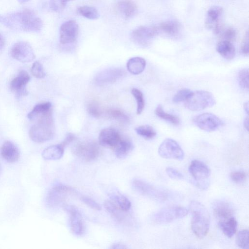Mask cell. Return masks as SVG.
Returning a JSON list of instances; mask_svg holds the SVG:
<instances>
[{
  "mask_svg": "<svg viewBox=\"0 0 249 249\" xmlns=\"http://www.w3.org/2000/svg\"><path fill=\"white\" fill-rule=\"evenodd\" d=\"M0 23L11 29L26 32H38L43 26L42 19L34 11L27 9L0 14Z\"/></svg>",
  "mask_w": 249,
  "mask_h": 249,
  "instance_id": "obj_1",
  "label": "cell"
},
{
  "mask_svg": "<svg viewBox=\"0 0 249 249\" xmlns=\"http://www.w3.org/2000/svg\"><path fill=\"white\" fill-rule=\"evenodd\" d=\"M31 121L35 122L29 132L33 141L42 143L53 138L55 127L52 108L35 114Z\"/></svg>",
  "mask_w": 249,
  "mask_h": 249,
  "instance_id": "obj_2",
  "label": "cell"
},
{
  "mask_svg": "<svg viewBox=\"0 0 249 249\" xmlns=\"http://www.w3.org/2000/svg\"><path fill=\"white\" fill-rule=\"evenodd\" d=\"M189 209L192 216V230L197 237L203 238L207 235L209 229V213L202 203L196 200L190 202Z\"/></svg>",
  "mask_w": 249,
  "mask_h": 249,
  "instance_id": "obj_3",
  "label": "cell"
},
{
  "mask_svg": "<svg viewBox=\"0 0 249 249\" xmlns=\"http://www.w3.org/2000/svg\"><path fill=\"white\" fill-rule=\"evenodd\" d=\"M132 187L139 194L159 201L174 200L178 196L170 190L157 187L139 179L133 180Z\"/></svg>",
  "mask_w": 249,
  "mask_h": 249,
  "instance_id": "obj_4",
  "label": "cell"
},
{
  "mask_svg": "<svg viewBox=\"0 0 249 249\" xmlns=\"http://www.w3.org/2000/svg\"><path fill=\"white\" fill-rule=\"evenodd\" d=\"M215 104V99L211 92L205 90H197L193 92L190 97L185 102V106L190 110L196 111L212 107Z\"/></svg>",
  "mask_w": 249,
  "mask_h": 249,
  "instance_id": "obj_5",
  "label": "cell"
},
{
  "mask_svg": "<svg viewBox=\"0 0 249 249\" xmlns=\"http://www.w3.org/2000/svg\"><path fill=\"white\" fill-rule=\"evenodd\" d=\"M77 194L72 187L58 184L53 187L48 192L46 202L47 205L54 208L61 205L70 196Z\"/></svg>",
  "mask_w": 249,
  "mask_h": 249,
  "instance_id": "obj_6",
  "label": "cell"
},
{
  "mask_svg": "<svg viewBox=\"0 0 249 249\" xmlns=\"http://www.w3.org/2000/svg\"><path fill=\"white\" fill-rule=\"evenodd\" d=\"M188 210L178 206H168L156 212L152 216V220L158 224H165L185 216Z\"/></svg>",
  "mask_w": 249,
  "mask_h": 249,
  "instance_id": "obj_7",
  "label": "cell"
},
{
  "mask_svg": "<svg viewBox=\"0 0 249 249\" xmlns=\"http://www.w3.org/2000/svg\"><path fill=\"white\" fill-rule=\"evenodd\" d=\"M75 155L80 159L86 161H92L99 156L100 150L98 144L91 141L80 142L73 147Z\"/></svg>",
  "mask_w": 249,
  "mask_h": 249,
  "instance_id": "obj_8",
  "label": "cell"
},
{
  "mask_svg": "<svg viewBox=\"0 0 249 249\" xmlns=\"http://www.w3.org/2000/svg\"><path fill=\"white\" fill-rule=\"evenodd\" d=\"M119 132L112 127L103 129L99 135V142L103 146L116 151L125 139Z\"/></svg>",
  "mask_w": 249,
  "mask_h": 249,
  "instance_id": "obj_9",
  "label": "cell"
},
{
  "mask_svg": "<svg viewBox=\"0 0 249 249\" xmlns=\"http://www.w3.org/2000/svg\"><path fill=\"white\" fill-rule=\"evenodd\" d=\"M158 152L160 157L169 159L182 160L184 152L178 143L173 139H165L160 144Z\"/></svg>",
  "mask_w": 249,
  "mask_h": 249,
  "instance_id": "obj_10",
  "label": "cell"
},
{
  "mask_svg": "<svg viewBox=\"0 0 249 249\" xmlns=\"http://www.w3.org/2000/svg\"><path fill=\"white\" fill-rule=\"evenodd\" d=\"M193 122L200 129L208 131H215L223 125L222 121L214 114L203 113L194 117Z\"/></svg>",
  "mask_w": 249,
  "mask_h": 249,
  "instance_id": "obj_11",
  "label": "cell"
},
{
  "mask_svg": "<svg viewBox=\"0 0 249 249\" xmlns=\"http://www.w3.org/2000/svg\"><path fill=\"white\" fill-rule=\"evenodd\" d=\"M189 172L196 182L197 185L202 188L207 187V180L210 175V170L203 162L193 160L189 167Z\"/></svg>",
  "mask_w": 249,
  "mask_h": 249,
  "instance_id": "obj_12",
  "label": "cell"
},
{
  "mask_svg": "<svg viewBox=\"0 0 249 249\" xmlns=\"http://www.w3.org/2000/svg\"><path fill=\"white\" fill-rule=\"evenodd\" d=\"M10 54L14 59L23 63L31 62L35 58L32 46L24 41L16 42L11 48Z\"/></svg>",
  "mask_w": 249,
  "mask_h": 249,
  "instance_id": "obj_13",
  "label": "cell"
},
{
  "mask_svg": "<svg viewBox=\"0 0 249 249\" xmlns=\"http://www.w3.org/2000/svg\"><path fill=\"white\" fill-rule=\"evenodd\" d=\"M65 209L69 213V225L71 232L78 236L82 235L85 232V227L81 213L73 206H67Z\"/></svg>",
  "mask_w": 249,
  "mask_h": 249,
  "instance_id": "obj_14",
  "label": "cell"
},
{
  "mask_svg": "<svg viewBox=\"0 0 249 249\" xmlns=\"http://www.w3.org/2000/svg\"><path fill=\"white\" fill-rule=\"evenodd\" d=\"M78 32V25L75 21L70 20L65 22L60 28V42L62 44L74 42L77 38Z\"/></svg>",
  "mask_w": 249,
  "mask_h": 249,
  "instance_id": "obj_15",
  "label": "cell"
},
{
  "mask_svg": "<svg viewBox=\"0 0 249 249\" xmlns=\"http://www.w3.org/2000/svg\"><path fill=\"white\" fill-rule=\"evenodd\" d=\"M158 34L157 28L148 26H140L132 31V39L141 46L147 45Z\"/></svg>",
  "mask_w": 249,
  "mask_h": 249,
  "instance_id": "obj_16",
  "label": "cell"
},
{
  "mask_svg": "<svg viewBox=\"0 0 249 249\" xmlns=\"http://www.w3.org/2000/svg\"><path fill=\"white\" fill-rule=\"evenodd\" d=\"M223 13V9L219 6L211 7L208 11L205 20L206 27L213 30L215 34L221 32L222 25L220 19Z\"/></svg>",
  "mask_w": 249,
  "mask_h": 249,
  "instance_id": "obj_17",
  "label": "cell"
},
{
  "mask_svg": "<svg viewBox=\"0 0 249 249\" xmlns=\"http://www.w3.org/2000/svg\"><path fill=\"white\" fill-rule=\"evenodd\" d=\"M213 213L219 226L234 218L232 207L224 201L218 202L214 205Z\"/></svg>",
  "mask_w": 249,
  "mask_h": 249,
  "instance_id": "obj_18",
  "label": "cell"
},
{
  "mask_svg": "<svg viewBox=\"0 0 249 249\" xmlns=\"http://www.w3.org/2000/svg\"><path fill=\"white\" fill-rule=\"evenodd\" d=\"M30 80V76L28 73L22 70L11 82L10 88L18 97L25 95L27 94L26 86Z\"/></svg>",
  "mask_w": 249,
  "mask_h": 249,
  "instance_id": "obj_19",
  "label": "cell"
},
{
  "mask_svg": "<svg viewBox=\"0 0 249 249\" xmlns=\"http://www.w3.org/2000/svg\"><path fill=\"white\" fill-rule=\"evenodd\" d=\"M0 153L3 159L9 162H15L19 158V151L12 142L7 141L2 145Z\"/></svg>",
  "mask_w": 249,
  "mask_h": 249,
  "instance_id": "obj_20",
  "label": "cell"
},
{
  "mask_svg": "<svg viewBox=\"0 0 249 249\" xmlns=\"http://www.w3.org/2000/svg\"><path fill=\"white\" fill-rule=\"evenodd\" d=\"M105 208L118 221L126 223L128 220V215L126 212L122 210L111 199L107 200L104 203Z\"/></svg>",
  "mask_w": 249,
  "mask_h": 249,
  "instance_id": "obj_21",
  "label": "cell"
},
{
  "mask_svg": "<svg viewBox=\"0 0 249 249\" xmlns=\"http://www.w3.org/2000/svg\"><path fill=\"white\" fill-rule=\"evenodd\" d=\"M119 14L125 18L133 17L137 11L136 4L132 0H120L116 4Z\"/></svg>",
  "mask_w": 249,
  "mask_h": 249,
  "instance_id": "obj_22",
  "label": "cell"
},
{
  "mask_svg": "<svg viewBox=\"0 0 249 249\" xmlns=\"http://www.w3.org/2000/svg\"><path fill=\"white\" fill-rule=\"evenodd\" d=\"M123 74V71L120 69H108L100 73L96 78V81L99 85L112 83Z\"/></svg>",
  "mask_w": 249,
  "mask_h": 249,
  "instance_id": "obj_23",
  "label": "cell"
},
{
  "mask_svg": "<svg viewBox=\"0 0 249 249\" xmlns=\"http://www.w3.org/2000/svg\"><path fill=\"white\" fill-rule=\"evenodd\" d=\"M216 50L223 58L229 60L232 59L236 53L233 45L226 40L219 41L216 45Z\"/></svg>",
  "mask_w": 249,
  "mask_h": 249,
  "instance_id": "obj_24",
  "label": "cell"
},
{
  "mask_svg": "<svg viewBox=\"0 0 249 249\" xmlns=\"http://www.w3.org/2000/svg\"><path fill=\"white\" fill-rule=\"evenodd\" d=\"M64 148L61 143L49 146L43 151L42 156L46 160H59L63 155Z\"/></svg>",
  "mask_w": 249,
  "mask_h": 249,
  "instance_id": "obj_25",
  "label": "cell"
},
{
  "mask_svg": "<svg viewBox=\"0 0 249 249\" xmlns=\"http://www.w3.org/2000/svg\"><path fill=\"white\" fill-rule=\"evenodd\" d=\"M146 62L144 59L140 57L130 58L126 64L128 71L133 74H139L144 70Z\"/></svg>",
  "mask_w": 249,
  "mask_h": 249,
  "instance_id": "obj_26",
  "label": "cell"
},
{
  "mask_svg": "<svg viewBox=\"0 0 249 249\" xmlns=\"http://www.w3.org/2000/svg\"><path fill=\"white\" fill-rule=\"evenodd\" d=\"M159 29L160 31L168 35L176 36L180 31L181 25L176 20H169L160 23Z\"/></svg>",
  "mask_w": 249,
  "mask_h": 249,
  "instance_id": "obj_27",
  "label": "cell"
},
{
  "mask_svg": "<svg viewBox=\"0 0 249 249\" xmlns=\"http://www.w3.org/2000/svg\"><path fill=\"white\" fill-rule=\"evenodd\" d=\"M155 113L158 117L169 122L174 125H178L180 124L179 118L176 115L165 112L161 105H159L157 107L155 110Z\"/></svg>",
  "mask_w": 249,
  "mask_h": 249,
  "instance_id": "obj_28",
  "label": "cell"
},
{
  "mask_svg": "<svg viewBox=\"0 0 249 249\" xmlns=\"http://www.w3.org/2000/svg\"><path fill=\"white\" fill-rule=\"evenodd\" d=\"M111 199L123 211L128 212L131 206L130 201L124 196L119 193L113 195Z\"/></svg>",
  "mask_w": 249,
  "mask_h": 249,
  "instance_id": "obj_29",
  "label": "cell"
},
{
  "mask_svg": "<svg viewBox=\"0 0 249 249\" xmlns=\"http://www.w3.org/2000/svg\"><path fill=\"white\" fill-rule=\"evenodd\" d=\"M78 13L82 16L90 19L99 18V14L97 10L94 7L83 6L77 8Z\"/></svg>",
  "mask_w": 249,
  "mask_h": 249,
  "instance_id": "obj_30",
  "label": "cell"
},
{
  "mask_svg": "<svg viewBox=\"0 0 249 249\" xmlns=\"http://www.w3.org/2000/svg\"><path fill=\"white\" fill-rule=\"evenodd\" d=\"M237 223L235 217L221 225L219 227L223 233L228 237H231L236 231Z\"/></svg>",
  "mask_w": 249,
  "mask_h": 249,
  "instance_id": "obj_31",
  "label": "cell"
},
{
  "mask_svg": "<svg viewBox=\"0 0 249 249\" xmlns=\"http://www.w3.org/2000/svg\"><path fill=\"white\" fill-rule=\"evenodd\" d=\"M136 133L145 139H152L156 135L154 128L148 124L142 125L135 128Z\"/></svg>",
  "mask_w": 249,
  "mask_h": 249,
  "instance_id": "obj_32",
  "label": "cell"
},
{
  "mask_svg": "<svg viewBox=\"0 0 249 249\" xmlns=\"http://www.w3.org/2000/svg\"><path fill=\"white\" fill-rule=\"evenodd\" d=\"M131 93L137 102V114L139 115L142 112L145 105L142 93L138 89L133 88Z\"/></svg>",
  "mask_w": 249,
  "mask_h": 249,
  "instance_id": "obj_33",
  "label": "cell"
},
{
  "mask_svg": "<svg viewBox=\"0 0 249 249\" xmlns=\"http://www.w3.org/2000/svg\"><path fill=\"white\" fill-rule=\"evenodd\" d=\"M236 245L242 249L249 248V231L243 230L239 231L236 238Z\"/></svg>",
  "mask_w": 249,
  "mask_h": 249,
  "instance_id": "obj_34",
  "label": "cell"
},
{
  "mask_svg": "<svg viewBox=\"0 0 249 249\" xmlns=\"http://www.w3.org/2000/svg\"><path fill=\"white\" fill-rule=\"evenodd\" d=\"M238 79L241 88L245 90L249 89V71L248 69H243L238 72Z\"/></svg>",
  "mask_w": 249,
  "mask_h": 249,
  "instance_id": "obj_35",
  "label": "cell"
},
{
  "mask_svg": "<svg viewBox=\"0 0 249 249\" xmlns=\"http://www.w3.org/2000/svg\"><path fill=\"white\" fill-rule=\"evenodd\" d=\"M193 91L188 89H182L178 91L174 96L173 101L174 103L185 102L192 95Z\"/></svg>",
  "mask_w": 249,
  "mask_h": 249,
  "instance_id": "obj_36",
  "label": "cell"
},
{
  "mask_svg": "<svg viewBox=\"0 0 249 249\" xmlns=\"http://www.w3.org/2000/svg\"><path fill=\"white\" fill-rule=\"evenodd\" d=\"M107 115L111 118L122 121H127L128 118L122 111L117 108H109L107 110Z\"/></svg>",
  "mask_w": 249,
  "mask_h": 249,
  "instance_id": "obj_37",
  "label": "cell"
},
{
  "mask_svg": "<svg viewBox=\"0 0 249 249\" xmlns=\"http://www.w3.org/2000/svg\"><path fill=\"white\" fill-rule=\"evenodd\" d=\"M31 72L35 77L39 79L43 78L46 75L42 64L38 61H36L33 64Z\"/></svg>",
  "mask_w": 249,
  "mask_h": 249,
  "instance_id": "obj_38",
  "label": "cell"
},
{
  "mask_svg": "<svg viewBox=\"0 0 249 249\" xmlns=\"http://www.w3.org/2000/svg\"><path fill=\"white\" fill-rule=\"evenodd\" d=\"M72 0H50L49 6L52 11L60 12L66 7L68 2Z\"/></svg>",
  "mask_w": 249,
  "mask_h": 249,
  "instance_id": "obj_39",
  "label": "cell"
},
{
  "mask_svg": "<svg viewBox=\"0 0 249 249\" xmlns=\"http://www.w3.org/2000/svg\"><path fill=\"white\" fill-rule=\"evenodd\" d=\"M88 113L92 116L98 118L102 114V110L98 103L92 101L89 103L87 107Z\"/></svg>",
  "mask_w": 249,
  "mask_h": 249,
  "instance_id": "obj_40",
  "label": "cell"
},
{
  "mask_svg": "<svg viewBox=\"0 0 249 249\" xmlns=\"http://www.w3.org/2000/svg\"><path fill=\"white\" fill-rule=\"evenodd\" d=\"M80 200L88 207L95 210H100L101 206L91 198L85 196L80 197Z\"/></svg>",
  "mask_w": 249,
  "mask_h": 249,
  "instance_id": "obj_41",
  "label": "cell"
},
{
  "mask_svg": "<svg viewBox=\"0 0 249 249\" xmlns=\"http://www.w3.org/2000/svg\"><path fill=\"white\" fill-rule=\"evenodd\" d=\"M230 177L231 179L236 183L244 182L247 178L246 174L242 171H235L232 172Z\"/></svg>",
  "mask_w": 249,
  "mask_h": 249,
  "instance_id": "obj_42",
  "label": "cell"
},
{
  "mask_svg": "<svg viewBox=\"0 0 249 249\" xmlns=\"http://www.w3.org/2000/svg\"><path fill=\"white\" fill-rule=\"evenodd\" d=\"M168 176L172 179H181L183 178V175L177 169L168 167L166 169Z\"/></svg>",
  "mask_w": 249,
  "mask_h": 249,
  "instance_id": "obj_43",
  "label": "cell"
},
{
  "mask_svg": "<svg viewBox=\"0 0 249 249\" xmlns=\"http://www.w3.org/2000/svg\"><path fill=\"white\" fill-rule=\"evenodd\" d=\"M222 36L224 39V40L231 41L235 38L236 31L233 28L229 27L224 31Z\"/></svg>",
  "mask_w": 249,
  "mask_h": 249,
  "instance_id": "obj_44",
  "label": "cell"
},
{
  "mask_svg": "<svg viewBox=\"0 0 249 249\" xmlns=\"http://www.w3.org/2000/svg\"><path fill=\"white\" fill-rule=\"evenodd\" d=\"M241 50L244 54L246 55L249 54V34L248 32L242 42Z\"/></svg>",
  "mask_w": 249,
  "mask_h": 249,
  "instance_id": "obj_45",
  "label": "cell"
},
{
  "mask_svg": "<svg viewBox=\"0 0 249 249\" xmlns=\"http://www.w3.org/2000/svg\"><path fill=\"white\" fill-rule=\"evenodd\" d=\"M75 139V136L72 133H69L63 141L61 143L65 147L67 145Z\"/></svg>",
  "mask_w": 249,
  "mask_h": 249,
  "instance_id": "obj_46",
  "label": "cell"
},
{
  "mask_svg": "<svg viewBox=\"0 0 249 249\" xmlns=\"http://www.w3.org/2000/svg\"><path fill=\"white\" fill-rule=\"evenodd\" d=\"M110 248L112 249H126L127 247L125 245L120 243H115L112 245L111 247H110Z\"/></svg>",
  "mask_w": 249,
  "mask_h": 249,
  "instance_id": "obj_47",
  "label": "cell"
},
{
  "mask_svg": "<svg viewBox=\"0 0 249 249\" xmlns=\"http://www.w3.org/2000/svg\"><path fill=\"white\" fill-rule=\"evenodd\" d=\"M5 44V40L3 36L0 33V50L4 47Z\"/></svg>",
  "mask_w": 249,
  "mask_h": 249,
  "instance_id": "obj_48",
  "label": "cell"
},
{
  "mask_svg": "<svg viewBox=\"0 0 249 249\" xmlns=\"http://www.w3.org/2000/svg\"><path fill=\"white\" fill-rule=\"evenodd\" d=\"M244 125L245 128L247 130H248V127H249V118L248 116H247L244 120Z\"/></svg>",
  "mask_w": 249,
  "mask_h": 249,
  "instance_id": "obj_49",
  "label": "cell"
},
{
  "mask_svg": "<svg viewBox=\"0 0 249 249\" xmlns=\"http://www.w3.org/2000/svg\"><path fill=\"white\" fill-rule=\"evenodd\" d=\"M244 108L245 111L248 114V112H249V103H248V102H246L244 103Z\"/></svg>",
  "mask_w": 249,
  "mask_h": 249,
  "instance_id": "obj_50",
  "label": "cell"
},
{
  "mask_svg": "<svg viewBox=\"0 0 249 249\" xmlns=\"http://www.w3.org/2000/svg\"><path fill=\"white\" fill-rule=\"evenodd\" d=\"M17 0L18 2V3H19L20 4H23V3L27 2L31 0Z\"/></svg>",
  "mask_w": 249,
  "mask_h": 249,
  "instance_id": "obj_51",
  "label": "cell"
},
{
  "mask_svg": "<svg viewBox=\"0 0 249 249\" xmlns=\"http://www.w3.org/2000/svg\"></svg>",
  "mask_w": 249,
  "mask_h": 249,
  "instance_id": "obj_52",
  "label": "cell"
}]
</instances>
